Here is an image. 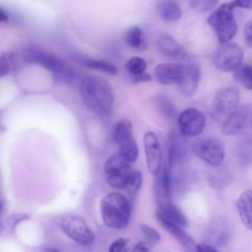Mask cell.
<instances>
[{"mask_svg":"<svg viewBox=\"0 0 252 252\" xmlns=\"http://www.w3.org/2000/svg\"><path fill=\"white\" fill-rule=\"evenodd\" d=\"M130 205L128 200L120 193L110 192L100 202V214L105 225L122 229L130 220Z\"/></svg>","mask_w":252,"mask_h":252,"instance_id":"cell-2","label":"cell"},{"mask_svg":"<svg viewBox=\"0 0 252 252\" xmlns=\"http://www.w3.org/2000/svg\"><path fill=\"white\" fill-rule=\"evenodd\" d=\"M219 0H190L191 7L200 13H205L213 10Z\"/></svg>","mask_w":252,"mask_h":252,"instance_id":"cell-31","label":"cell"},{"mask_svg":"<svg viewBox=\"0 0 252 252\" xmlns=\"http://www.w3.org/2000/svg\"><path fill=\"white\" fill-rule=\"evenodd\" d=\"M239 102V91L234 87L220 90L212 102V116L219 122H224L234 111Z\"/></svg>","mask_w":252,"mask_h":252,"instance_id":"cell-6","label":"cell"},{"mask_svg":"<svg viewBox=\"0 0 252 252\" xmlns=\"http://www.w3.org/2000/svg\"><path fill=\"white\" fill-rule=\"evenodd\" d=\"M144 148L148 169L157 175L162 169V152L157 135L149 131L144 136Z\"/></svg>","mask_w":252,"mask_h":252,"instance_id":"cell-12","label":"cell"},{"mask_svg":"<svg viewBox=\"0 0 252 252\" xmlns=\"http://www.w3.org/2000/svg\"><path fill=\"white\" fill-rule=\"evenodd\" d=\"M152 81V77L147 73H142L137 76H133V82L134 83H141V82H150Z\"/></svg>","mask_w":252,"mask_h":252,"instance_id":"cell-38","label":"cell"},{"mask_svg":"<svg viewBox=\"0 0 252 252\" xmlns=\"http://www.w3.org/2000/svg\"><path fill=\"white\" fill-rule=\"evenodd\" d=\"M142 180H143L142 173L139 170L132 169L125 185V190L127 191V193L130 195H135L141 188Z\"/></svg>","mask_w":252,"mask_h":252,"instance_id":"cell-29","label":"cell"},{"mask_svg":"<svg viewBox=\"0 0 252 252\" xmlns=\"http://www.w3.org/2000/svg\"><path fill=\"white\" fill-rule=\"evenodd\" d=\"M156 104H157L158 110L160 112L161 115H163L168 119L174 117L176 113V109L173 102L167 96L158 95L156 97Z\"/></svg>","mask_w":252,"mask_h":252,"instance_id":"cell-27","label":"cell"},{"mask_svg":"<svg viewBox=\"0 0 252 252\" xmlns=\"http://www.w3.org/2000/svg\"><path fill=\"white\" fill-rule=\"evenodd\" d=\"M236 209L239 218L246 228L252 230V190L247 189L239 196Z\"/></svg>","mask_w":252,"mask_h":252,"instance_id":"cell-20","label":"cell"},{"mask_svg":"<svg viewBox=\"0 0 252 252\" xmlns=\"http://www.w3.org/2000/svg\"><path fill=\"white\" fill-rule=\"evenodd\" d=\"M200 79V69L194 63L183 64L182 73L177 82L181 92L185 95H192L197 88Z\"/></svg>","mask_w":252,"mask_h":252,"instance_id":"cell-15","label":"cell"},{"mask_svg":"<svg viewBox=\"0 0 252 252\" xmlns=\"http://www.w3.org/2000/svg\"><path fill=\"white\" fill-rule=\"evenodd\" d=\"M125 67L127 71L132 75V76H137L142 73H144L147 69V62L145 59L134 56L131 57L125 64Z\"/></svg>","mask_w":252,"mask_h":252,"instance_id":"cell-30","label":"cell"},{"mask_svg":"<svg viewBox=\"0 0 252 252\" xmlns=\"http://www.w3.org/2000/svg\"><path fill=\"white\" fill-rule=\"evenodd\" d=\"M185 136L179 133H172L168 138V162L169 166L179 164L188 158V145Z\"/></svg>","mask_w":252,"mask_h":252,"instance_id":"cell-14","label":"cell"},{"mask_svg":"<svg viewBox=\"0 0 252 252\" xmlns=\"http://www.w3.org/2000/svg\"><path fill=\"white\" fill-rule=\"evenodd\" d=\"M117 146L119 149L118 153L122 155L127 160H129L130 162L136 161L139 156V148L133 135H130L118 142Z\"/></svg>","mask_w":252,"mask_h":252,"instance_id":"cell-22","label":"cell"},{"mask_svg":"<svg viewBox=\"0 0 252 252\" xmlns=\"http://www.w3.org/2000/svg\"><path fill=\"white\" fill-rule=\"evenodd\" d=\"M179 132L185 137H196L200 135L206 126V118L196 108H187L178 116Z\"/></svg>","mask_w":252,"mask_h":252,"instance_id":"cell-11","label":"cell"},{"mask_svg":"<svg viewBox=\"0 0 252 252\" xmlns=\"http://www.w3.org/2000/svg\"><path fill=\"white\" fill-rule=\"evenodd\" d=\"M196 251H201V252H206V251H218V248L215 246L211 245L208 242H203L199 243L196 245Z\"/></svg>","mask_w":252,"mask_h":252,"instance_id":"cell-37","label":"cell"},{"mask_svg":"<svg viewBox=\"0 0 252 252\" xmlns=\"http://www.w3.org/2000/svg\"><path fill=\"white\" fill-rule=\"evenodd\" d=\"M231 235L230 224L226 219L222 217H219L213 220L208 226L205 239L206 242L215 246L216 248L221 247L227 244Z\"/></svg>","mask_w":252,"mask_h":252,"instance_id":"cell-13","label":"cell"},{"mask_svg":"<svg viewBox=\"0 0 252 252\" xmlns=\"http://www.w3.org/2000/svg\"><path fill=\"white\" fill-rule=\"evenodd\" d=\"M250 128L252 129V104H245L236 107L222 122L221 133L226 136L236 135Z\"/></svg>","mask_w":252,"mask_h":252,"instance_id":"cell-10","label":"cell"},{"mask_svg":"<svg viewBox=\"0 0 252 252\" xmlns=\"http://www.w3.org/2000/svg\"><path fill=\"white\" fill-rule=\"evenodd\" d=\"M60 225L65 234L73 241L83 246H89L94 241V234L85 220L76 215H66L61 219Z\"/></svg>","mask_w":252,"mask_h":252,"instance_id":"cell-8","label":"cell"},{"mask_svg":"<svg viewBox=\"0 0 252 252\" xmlns=\"http://www.w3.org/2000/svg\"><path fill=\"white\" fill-rule=\"evenodd\" d=\"M140 228H141V231H142L143 235L145 236V238L147 239V241L149 243L156 244V243L160 241L159 233L155 228H153L152 226H150L148 224H141Z\"/></svg>","mask_w":252,"mask_h":252,"instance_id":"cell-32","label":"cell"},{"mask_svg":"<svg viewBox=\"0 0 252 252\" xmlns=\"http://www.w3.org/2000/svg\"><path fill=\"white\" fill-rule=\"evenodd\" d=\"M231 181V175L225 169H217L209 174V183L212 187L221 189Z\"/></svg>","mask_w":252,"mask_h":252,"instance_id":"cell-25","label":"cell"},{"mask_svg":"<svg viewBox=\"0 0 252 252\" xmlns=\"http://www.w3.org/2000/svg\"><path fill=\"white\" fill-rule=\"evenodd\" d=\"M10 66L8 59L5 55H0V78L9 73Z\"/></svg>","mask_w":252,"mask_h":252,"instance_id":"cell-36","label":"cell"},{"mask_svg":"<svg viewBox=\"0 0 252 252\" xmlns=\"http://www.w3.org/2000/svg\"><path fill=\"white\" fill-rule=\"evenodd\" d=\"M194 154L213 167H219L224 160V148L217 138H200L192 145Z\"/></svg>","mask_w":252,"mask_h":252,"instance_id":"cell-7","label":"cell"},{"mask_svg":"<svg viewBox=\"0 0 252 252\" xmlns=\"http://www.w3.org/2000/svg\"><path fill=\"white\" fill-rule=\"evenodd\" d=\"M83 64L91 69H96L103 71L110 75H116L118 72V69L116 66L112 65L109 62L103 61V60H95V59H86L83 61Z\"/></svg>","mask_w":252,"mask_h":252,"instance_id":"cell-28","label":"cell"},{"mask_svg":"<svg viewBox=\"0 0 252 252\" xmlns=\"http://www.w3.org/2000/svg\"><path fill=\"white\" fill-rule=\"evenodd\" d=\"M157 212H156V217H162L166 220H169L182 227H186L188 225V220L185 215L179 210L173 203L172 201H168L165 203L158 204L157 205Z\"/></svg>","mask_w":252,"mask_h":252,"instance_id":"cell-19","label":"cell"},{"mask_svg":"<svg viewBox=\"0 0 252 252\" xmlns=\"http://www.w3.org/2000/svg\"><path fill=\"white\" fill-rule=\"evenodd\" d=\"M131 163L119 153L110 156L104 163L106 182L114 189H125L126 181L132 170Z\"/></svg>","mask_w":252,"mask_h":252,"instance_id":"cell-5","label":"cell"},{"mask_svg":"<svg viewBox=\"0 0 252 252\" xmlns=\"http://www.w3.org/2000/svg\"><path fill=\"white\" fill-rule=\"evenodd\" d=\"M233 9L230 2L223 3L207 20L220 44L229 42L236 34L237 24L233 16Z\"/></svg>","mask_w":252,"mask_h":252,"instance_id":"cell-4","label":"cell"},{"mask_svg":"<svg viewBox=\"0 0 252 252\" xmlns=\"http://www.w3.org/2000/svg\"><path fill=\"white\" fill-rule=\"evenodd\" d=\"M80 94L85 105L95 114L106 116L111 112L113 92L105 79L94 75L85 76L81 80Z\"/></svg>","mask_w":252,"mask_h":252,"instance_id":"cell-1","label":"cell"},{"mask_svg":"<svg viewBox=\"0 0 252 252\" xmlns=\"http://www.w3.org/2000/svg\"><path fill=\"white\" fill-rule=\"evenodd\" d=\"M158 222L162 225V227L168 231L178 242L184 247L187 251H196V243L193 238L183 229V227L169 220H166L162 217H157Z\"/></svg>","mask_w":252,"mask_h":252,"instance_id":"cell-16","label":"cell"},{"mask_svg":"<svg viewBox=\"0 0 252 252\" xmlns=\"http://www.w3.org/2000/svg\"><path fill=\"white\" fill-rule=\"evenodd\" d=\"M8 19H9L8 13H7L4 9L0 8V23H2V22H7Z\"/></svg>","mask_w":252,"mask_h":252,"instance_id":"cell-40","label":"cell"},{"mask_svg":"<svg viewBox=\"0 0 252 252\" xmlns=\"http://www.w3.org/2000/svg\"><path fill=\"white\" fill-rule=\"evenodd\" d=\"M24 56L27 62L44 67L51 72L56 79L62 82L68 83L75 78V72L70 66H68L60 58L43 49L37 47H28L25 50Z\"/></svg>","mask_w":252,"mask_h":252,"instance_id":"cell-3","label":"cell"},{"mask_svg":"<svg viewBox=\"0 0 252 252\" xmlns=\"http://www.w3.org/2000/svg\"><path fill=\"white\" fill-rule=\"evenodd\" d=\"M157 47L163 56L169 59L182 60L186 56L181 45L168 34H161L158 36L157 40Z\"/></svg>","mask_w":252,"mask_h":252,"instance_id":"cell-18","label":"cell"},{"mask_svg":"<svg viewBox=\"0 0 252 252\" xmlns=\"http://www.w3.org/2000/svg\"><path fill=\"white\" fill-rule=\"evenodd\" d=\"M230 4L233 8H243L252 10V0H232Z\"/></svg>","mask_w":252,"mask_h":252,"instance_id":"cell-35","label":"cell"},{"mask_svg":"<svg viewBox=\"0 0 252 252\" xmlns=\"http://www.w3.org/2000/svg\"><path fill=\"white\" fill-rule=\"evenodd\" d=\"M149 250H150V248L147 246V244L142 241L138 242L133 248V251H149Z\"/></svg>","mask_w":252,"mask_h":252,"instance_id":"cell-39","label":"cell"},{"mask_svg":"<svg viewBox=\"0 0 252 252\" xmlns=\"http://www.w3.org/2000/svg\"><path fill=\"white\" fill-rule=\"evenodd\" d=\"M183 64L161 63L158 64L154 71L156 81L161 85H171L177 83L182 73Z\"/></svg>","mask_w":252,"mask_h":252,"instance_id":"cell-17","label":"cell"},{"mask_svg":"<svg viewBox=\"0 0 252 252\" xmlns=\"http://www.w3.org/2000/svg\"><path fill=\"white\" fill-rule=\"evenodd\" d=\"M0 210H1V204H0Z\"/></svg>","mask_w":252,"mask_h":252,"instance_id":"cell-41","label":"cell"},{"mask_svg":"<svg viewBox=\"0 0 252 252\" xmlns=\"http://www.w3.org/2000/svg\"><path fill=\"white\" fill-rule=\"evenodd\" d=\"M243 32H244V38L247 45L250 48H252V20L246 23Z\"/></svg>","mask_w":252,"mask_h":252,"instance_id":"cell-34","label":"cell"},{"mask_svg":"<svg viewBox=\"0 0 252 252\" xmlns=\"http://www.w3.org/2000/svg\"><path fill=\"white\" fill-rule=\"evenodd\" d=\"M243 60L242 48L234 42L222 43L214 55L215 66L223 72L233 71Z\"/></svg>","mask_w":252,"mask_h":252,"instance_id":"cell-9","label":"cell"},{"mask_svg":"<svg viewBox=\"0 0 252 252\" xmlns=\"http://www.w3.org/2000/svg\"><path fill=\"white\" fill-rule=\"evenodd\" d=\"M233 78L242 87L252 91V65L240 64L233 70Z\"/></svg>","mask_w":252,"mask_h":252,"instance_id":"cell-23","label":"cell"},{"mask_svg":"<svg viewBox=\"0 0 252 252\" xmlns=\"http://www.w3.org/2000/svg\"><path fill=\"white\" fill-rule=\"evenodd\" d=\"M157 12L166 23H175L182 17L181 8L173 0H159L157 3Z\"/></svg>","mask_w":252,"mask_h":252,"instance_id":"cell-21","label":"cell"},{"mask_svg":"<svg viewBox=\"0 0 252 252\" xmlns=\"http://www.w3.org/2000/svg\"><path fill=\"white\" fill-rule=\"evenodd\" d=\"M133 135V126H132V122L128 119H122L119 120L114 128H113V132H112V137L114 142L117 144L118 142H120L121 140H123L124 138Z\"/></svg>","mask_w":252,"mask_h":252,"instance_id":"cell-26","label":"cell"},{"mask_svg":"<svg viewBox=\"0 0 252 252\" xmlns=\"http://www.w3.org/2000/svg\"><path fill=\"white\" fill-rule=\"evenodd\" d=\"M127 239L125 238H119L112 242V244L109 247V252H120L125 250V247L127 245Z\"/></svg>","mask_w":252,"mask_h":252,"instance_id":"cell-33","label":"cell"},{"mask_svg":"<svg viewBox=\"0 0 252 252\" xmlns=\"http://www.w3.org/2000/svg\"><path fill=\"white\" fill-rule=\"evenodd\" d=\"M126 44L134 49H140L144 46V37L143 32L138 27L129 28L124 35Z\"/></svg>","mask_w":252,"mask_h":252,"instance_id":"cell-24","label":"cell"}]
</instances>
